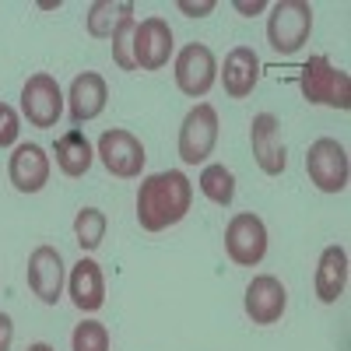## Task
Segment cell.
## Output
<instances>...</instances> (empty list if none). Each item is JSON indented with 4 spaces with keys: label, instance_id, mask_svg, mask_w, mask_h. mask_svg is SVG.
<instances>
[{
    "label": "cell",
    "instance_id": "cell-26",
    "mask_svg": "<svg viewBox=\"0 0 351 351\" xmlns=\"http://www.w3.org/2000/svg\"><path fill=\"white\" fill-rule=\"evenodd\" d=\"M176 8H180L186 18H204V14H211V11H215V0H200V4H190V0H180Z\"/></svg>",
    "mask_w": 351,
    "mask_h": 351
},
{
    "label": "cell",
    "instance_id": "cell-14",
    "mask_svg": "<svg viewBox=\"0 0 351 351\" xmlns=\"http://www.w3.org/2000/svg\"><path fill=\"white\" fill-rule=\"evenodd\" d=\"M109 102V88H106V77L95 74V71H84L71 81V92H67V112H71V123L81 127L88 120L102 116Z\"/></svg>",
    "mask_w": 351,
    "mask_h": 351
},
{
    "label": "cell",
    "instance_id": "cell-3",
    "mask_svg": "<svg viewBox=\"0 0 351 351\" xmlns=\"http://www.w3.org/2000/svg\"><path fill=\"white\" fill-rule=\"evenodd\" d=\"M313 32V8L306 0H278L267 18V39L281 56L299 53Z\"/></svg>",
    "mask_w": 351,
    "mask_h": 351
},
{
    "label": "cell",
    "instance_id": "cell-9",
    "mask_svg": "<svg viewBox=\"0 0 351 351\" xmlns=\"http://www.w3.org/2000/svg\"><path fill=\"white\" fill-rule=\"evenodd\" d=\"M218 81V60L204 43H190L176 53V88L190 99H204Z\"/></svg>",
    "mask_w": 351,
    "mask_h": 351
},
{
    "label": "cell",
    "instance_id": "cell-23",
    "mask_svg": "<svg viewBox=\"0 0 351 351\" xmlns=\"http://www.w3.org/2000/svg\"><path fill=\"white\" fill-rule=\"evenodd\" d=\"M134 28H137V18L130 11L112 32V64L120 71H137V64H134Z\"/></svg>",
    "mask_w": 351,
    "mask_h": 351
},
{
    "label": "cell",
    "instance_id": "cell-13",
    "mask_svg": "<svg viewBox=\"0 0 351 351\" xmlns=\"http://www.w3.org/2000/svg\"><path fill=\"white\" fill-rule=\"evenodd\" d=\"M243 309H246V316L253 319L256 327H271V324H278V319L285 316V309H288V291H285V285L274 274H256L246 285Z\"/></svg>",
    "mask_w": 351,
    "mask_h": 351
},
{
    "label": "cell",
    "instance_id": "cell-25",
    "mask_svg": "<svg viewBox=\"0 0 351 351\" xmlns=\"http://www.w3.org/2000/svg\"><path fill=\"white\" fill-rule=\"evenodd\" d=\"M18 134H21L18 112H14L8 102H0V148H14V144H18Z\"/></svg>",
    "mask_w": 351,
    "mask_h": 351
},
{
    "label": "cell",
    "instance_id": "cell-1",
    "mask_svg": "<svg viewBox=\"0 0 351 351\" xmlns=\"http://www.w3.org/2000/svg\"><path fill=\"white\" fill-rule=\"evenodd\" d=\"M193 204V183L180 169L152 172L141 180L137 190V221L144 232H165L180 225Z\"/></svg>",
    "mask_w": 351,
    "mask_h": 351
},
{
    "label": "cell",
    "instance_id": "cell-16",
    "mask_svg": "<svg viewBox=\"0 0 351 351\" xmlns=\"http://www.w3.org/2000/svg\"><path fill=\"white\" fill-rule=\"evenodd\" d=\"M260 81V56L250 46H236L225 53V67H221V88L228 99H250L253 88Z\"/></svg>",
    "mask_w": 351,
    "mask_h": 351
},
{
    "label": "cell",
    "instance_id": "cell-12",
    "mask_svg": "<svg viewBox=\"0 0 351 351\" xmlns=\"http://www.w3.org/2000/svg\"><path fill=\"white\" fill-rule=\"evenodd\" d=\"M250 148L256 165L267 172V176H281L288 165V148H285V137H281V120L271 112H260L253 116L250 123Z\"/></svg>",
    "mask_w": 351,
    "mask_h": 351
},
{
    "label": "cell",
    "instance_id": "cell-20",
    "mask_svg": "<svg viewBox=\"0 0 351 351\" xmlns=\"http://www.w3.org/2000/svg\"><path fill=\"white\" fill-rule=\"evenodd\" d=\"M134 11V4H112V0H95L84 14V28L92 39H112L116 25Z\"/></svg>",
    "mask_w": 351,
    "mask_h": 351
},
{
    "label": "cell",
    "instance_id": "cell-2",
    "mask_svg": "<svg viewBox=\"0 0 351 351\" xmlns=\"http://www.w3.org/2000/svg\"><path fill=\"white\" fill-rule=\"evenodd\" d=\"M299 88L306 102L313 106H334V109H348L351 106V77L348 71L334 67L324 53L309 56L299 71Z\"/></svg>",
    "mask_w": 351,
    "mask_h": 351
},
{
    "label": "cell",
    "instance_id": "cell-7",
    "mask_svg": "<svg viewBox=\"0 0 351 351\" xmlns=\"http://www.w3.org/2000/svg\"><path fill=\"white\" fill-rule=\"evenodd\" d=\"M218 144V112L211 102H197L180 127V158L186 165H200L208 162V155Z\"/></svg>",
    "mask_w": 351,
    "mask_h": 351
},
{
    "label": "cell",
    "instance_id": "cell-11",
    "mask_svg": "<svg viewBox=\"0 0 351 351\" xmlns=\"http://www.w3.org/2000/svg\"><path fill=\"white\" fill-rule=\"evenodd\" d=\"M176 43H172V28L165 18H144L134 28V64L137 71H162L169 64Z\"/></svg>",
    "mask_w": 351,
    "mask_h": 351
},
{
    "label": "cell",
    "instance_id": "cell-8",
    "mask_svg": "<svg viewBox=\"0 0 351 351\" xmlns=\"http://www.w3.org/2000/svg\"><path fill=\"white\" fill-rule=\"evenodd\" d=\"M64 92H60V84H56L53 74H32L25 81L21 88V112H25V120L39 127V130H49L56 127V120L64 116Z\"/></svg>",
    "mask_w": 351,
    "mask_h": 351
},
{
    "label": "cell",
    "instance_id": "cell-5",
    "mask_svg": "<svg viewBox=\"0 0 351 351\" xmlns=\"http://www.w3.org/2000/svg\"><path fill=\"white\" fill-rule=\"evenodd\" d=\"M225 253L236 267H256L267 256V225L253 211L232 215L225 225Z\"/></svg>",
    "mask_w": 351,
    "mask_h": 351
},
{
    "label": "cell",
    "instance_id": "cell-17",
    "mask_svg": "<svg viewBox=\"0 0 351 351\" xmlns=\"http://www.w3.org/2000/svg\"><path fill=\"white\" fill-rule=\"evenodd\" d=\"M67 295H71V302L81 313H99L102 309V302H106V278H102V267L92 256H81L74 263L71 281H67Z\"/></svg>",
    "mask_w": 351,
    "mask_h": 351
},
{
    "label": "cell",
    "instance_id": "cell-19",
    "mask_svg": "<svg viewBox=\"0 0 351 351\" xmlns=\"http://www.w3.org/2000/svg\"><path fill=\"white\" fill-rule=\"evenodd\" d=\"M53 155H56V169H60L67 180H81V176L92 169L95 162V148H92V141H88L77 127H71L67 134L56 137L53 144Z\"/></svg>",
    "mask_w": 351,
    "mask_h": 351
},
{
    "label": "cell",
    "instance_id": "cell-10",
    "mask_svg": "<svg viewBox=\"0 0 351 351\" xmlns=\"http://www.w3.org/2000/svg\"><path fill=\"white\" fill-rule=\"evenodd\" d=\"M25 278H28V288H32V295L39 302L56 306L60 295H64V256H60V250L36 246L32 253H28Z\"/></svg>",
    "mask_w": 351,
    "mask_h": 351
},
{
    "label": "cell",
    "instance_id": "cell-4",
    "mask_svg": "<svg viewBox=\"0 0 351 351\" xmlns=\"http://www.w3.org/2000/svg\"><path fill=\"white\" fill-rule=\"evenodd\" d=\"M306 172H309V183L319 193H344L348 176H351L344 144L334 137H316L306 152Z\"/></svg>",
    "mask_w": 351,
    "mask_h": 351
},
{
    "label": "cell",
    "instance_id": "cell-27",
    "mask_svg": "<svg viewBox=\"0 0 351 351\" xmlns=\"http://www.w3.org/2000/svg\"><path fill=\"white\" fill-rule=\"evenodd\" d=\"M11 341H14V319L0 313V351H11Z\"/></svg>",
    "mask_w": 351,
    "mask_h": 351
},
{
    "label": "cell",
    "instance_id": "cell-15",
    "mask_svg": "<svg viewBox=\"0 0 351 351\" xmlns=\"http://www.w3.org/2000/svg\"><path fill=\"white\" fill-rule=\"evenodd\" d=\"M8 180L18 193H39L49 183V155L39 144H18L8 162Z\"/></svg>",
    "mask_w": 351,
    "mask_h": 351
},
{
    "label": "cell",
    "instance_id": "cell-29",
    "mask_svg": "<svg viewBox=\"0 0 351 351\" xmlns=\"http://www.w3.org/2000/svg\"><path fill=\"white\" fill-rule=\"evenodd\" d=\"M25 351H56L53 344H46V341H36V344H28Z\"/></svg>",
    "mask_w": 351,
    "mask_h": 351
},
{
    "label": "cell",
    "instance_id": "cell-6",
    "mask_svg": "<svg viewBox=\"0 0 351 351\" xmlns=\"http://www.w3.org/2000/svg\"><path fill=\"white\" fill-rule=\"evenodd\" d=\"M95 155L102 158L106 172L116 176V180H137V176L144 172V162H148V155H144V144L123 130V127H112L99 137L95 144Z\"/></svg>",
    "mask_w": 351,
    "mask_h": 351
},
{
    "label": "cell",
    "instance_id": "cell-22",
    "mask_svg": "<svg viewBox=\"0 0 351 351\" xmlns=\"http://www.w3.org/2000/svg\"><path fill=\"white\" fill-rule=\"evenodd\" d=\"M106 228H109V221H106V211H99V208H81L74 215V239H77V246L84 253H92V250L102 246Z\"/></svg>",
    "mask_w": 351,
    "mask_h": 351
},
{
    "label": "cell",
    "instance_id": "cell-28",
    "mask_svg": "<svg viewBox=\"0 0 351 351\" xmlns=\"http://www.w3.org/2000/svg\"><path fill=\"white\" fill-rule=\"evenodd\" d=\"M236 11H239V14H260V11H263V0H253V4H246V0H236Z\"/></svg>",
    "mask_w": 351,
    "mask_h": 351
},
{
    "label": "cell",
    "instance_id": "cell-18",
    "mask_svg": "<svg viewBox=\"0 0 351 351\" xmlns=\"http://www.w3.org/2000/svg\"><path fill=\"white\" fill-rule=\"evenodd\" d=\"M316 299L324 306H334L344 288H348V253L344 246H327L319 253V263H316Z\"/></svg>",
    "mask_w": 351,
    "mask_h": 351
},
{
    "label": "cell",
    "instance_id": "cell-21",
    "mask_svg": "<svg viewBox=\"0 0 351 351\" xmlns=\"http://www.w3.org/2000/svg\"><path fill=\"white\" fill-rule=\"evenodd\" d=\"M197 183H200V193L211 204H218V208H228V204L236 200V176H232V169H225L221 162L204 165Z\"/></svg>",
    "mask_w": 351,
    "mask_h": 351
},
{
    "label": "cell",
    "instance_id": "cell-24",
    "mask_svg": "<svg viewBox=\"0 0 351 351\" xmlns=\"http://www.w3.org/2000/svg\"><path fill=\"white\" fill-rule=\"evenodd\" d=\"M71 351H109V330L99 319H81L71 334Z\"/></svg>",
    "mask_w": 351,
    "mask_h": 351
}]
</instances>
